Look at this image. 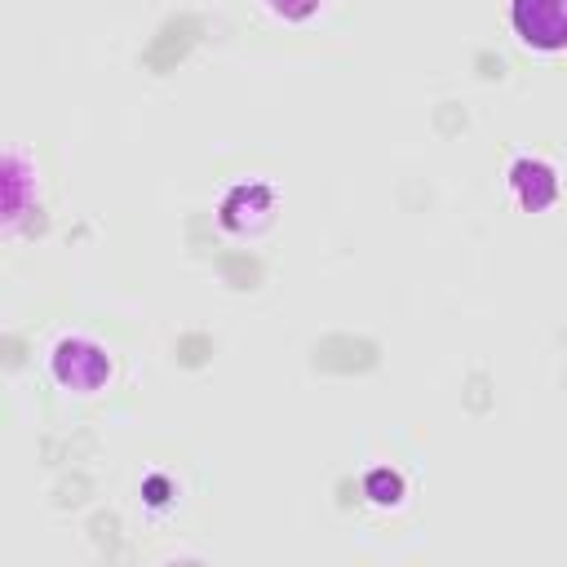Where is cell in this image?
I'll list each match as a JSON object with an SVG mask.
<instances>
[{"label": "cell", "mask_w": 567, "mask_h": 567, "mask_svg": "<svg viewBox=\"0 0 567 567\" xmlns=\"http://www.w3.org/2000/svg\"><path fill=\"white\" fill-rule=\"evenodd\" d=\"M514 22L536 44H567V0H518Z\"/></svg>", "instance_id": "cell-1"}]
</instances>
